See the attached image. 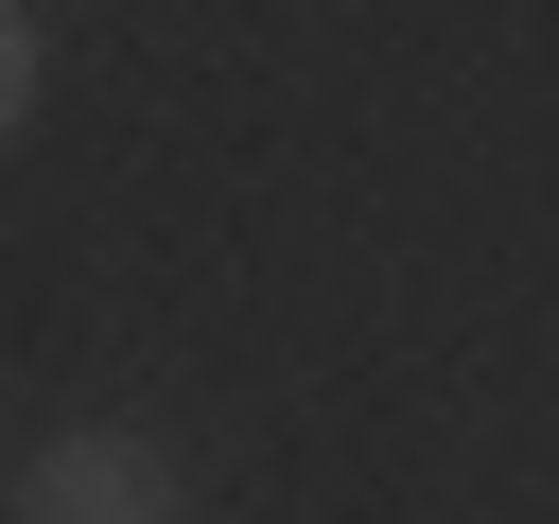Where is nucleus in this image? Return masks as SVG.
Returning a JSON list of instances; mask_svg holds the SVG:
<instances>
[{"instance_id": "f257e3e1", "label": "nucleus", "mask_w": 559, "mask_h": 524, "mask_svg": "<svg viewBox=\"0 0 559 524\" xmlns=\"http://www.w3.org/2000/svg\"><path fill=\"white\" fill-rule=\"evenodd\" d=\"M17 524H175V454L157 437H52L17 472Z\"/></svg>"}, {"instance_id": "f03ea898", "label": "nucleus", "mask_w": 559, "mask_h": 524, "mask_svg": "<svg viewBox=\"0 0 559 524\" xmlns=\"http://www.w3.org/2000/svg\"><path fill=\"white\" fill-rule=\"evenodd\" d=\"M17 105H35V17L0 0V140H17Z\"/></svg>"}]
</instances>
